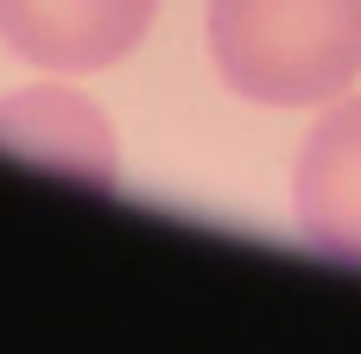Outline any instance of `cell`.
<instances>
[{"label":"cell","mask_w":361,"mask_h":354,"mask_svg":"<svg viewBox=\"0 0 361 354\" xmlns=\"http://www.w3.org/2000/svg\"><path fill=\"white\" fill-rule=\"evenodd\" d=\"M222 82L267 108H324L361 76V0H209Z\"/></svg>","instance_id":"obj_1"},{"label":"cell","mask_w":361,"mask_h":354,"mask_svg":"<svg viewBox=\"0 0 361 354\" xmlns=\"http://www.w3.org/2000/svg\"><path fill=\"white\" fill-rule=\"evenodd\" d=\"M292 215L324 260L361 266V95L324 108V120L305 133L292 171Z\"/></svg>","instance_id":"obj_3"},{"label":"cell","mask_w":361,"mask_h":354,"mask_svg":"<svg viewBox=\"0 0 361 354\" xmlns=\"http://www.w3.org/2000/svg\"><path fill=\"white\" fill-rule=\"evenodd\" d=\"M0 146L38 165H63L89 184H114V133L95 101L70 89H32L0 108Z\"/></svg>","instance_id":"obj_4"},{"label":"cell","mask_w":361,"mask_h":354,"mask_svg":"<svg viewBox=\"0 0 361 354\" xmlns=\"http://www.w3.org/2000/svg\"><path fill=\"white\" fill-rule=\"evenodd\" d=\"M159 0H0V44L38 70L82 76L121 63L152 32Z\"/></svg>","instance_id":"obj_2"}]
</instances>
